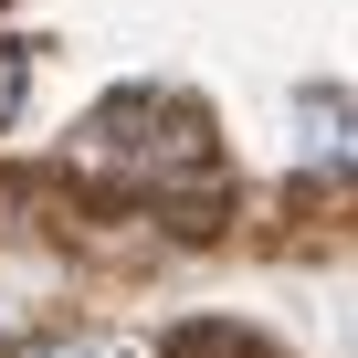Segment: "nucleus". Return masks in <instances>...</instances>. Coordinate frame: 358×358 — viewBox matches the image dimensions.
Listing matches in <instances>:
<instances>
[{"mask_svg": "<svg viewBox=\"0 0 358 358\" xmlns=\"http://www.w3.org/2000/svg\"><path fill=\"white\" fill-rule=\"evenodd\" d=\"M11 95H22V53H0V116H11Z\"/></svg>", "mask_w": 358, "mask_h": 358, "instance_id": "7ed1b4c3", "label": "nucleus"}, {"mask_svg": "<svg viewBox=\"0 0 358 358\" xmlns=\"http://www.w3.org/2000/svg\"><path fill=\"white\" fill-rule=\"evenodd\" d=\"M11 358H127L116 337H32V348H11Z\"/></svg>", "mask_w": 358, "mask_h": 358, "instance_id": "f03ea898", "label": "nucleus"}, {"mask_svg": "<svg viewBox=\"0 0 358 358\" xmlns=\"http://www.w3.org/2000/svg\"><path fill=\"white\" fill-rule=\"evenodd\" d=\"M295 116H306V137H295L306 169H358V95H306Z\"/></svg>", "mask_w": 358, "mask_h": 358, "instance_id": "f257e3e1", "label": "nucleus"}]
</instances>
